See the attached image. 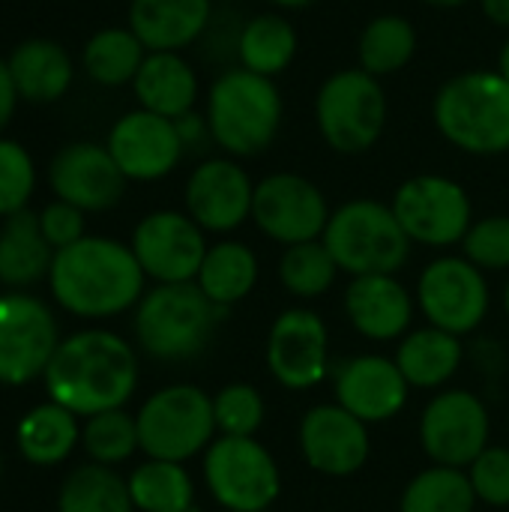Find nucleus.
I'll list each match as a JSON object with an SVG mask.
<instances>
[{
	"mask_svg": "<svg viewBox=\"0 0 509 512\" xmlns=\"http://www.w3.org/2000/svg\"><path fill=\"white\" fill-rule=\"evenodd\" d=\"M45 390L51 402L75 417H93L123 408L138 387L135 348L111 330H81L66 336L48 369Z\"/></svg>",
	"mask_w": 509,
	"mask_h": 512,
	"instance_id": "f257e3e1",
	"label": "nucleus"
},
{
	"mask_svg": "<svg viewBox=\"0 0 509 512\" xmlns=\"http://www.w3.org/2000/svg\"><path fill=\"white\" fill-rule=\"evenodd\" d=\"M144 270L132 252L111 237H81L54 252L48 285L54 300L78 318H114L144 297Z\"/></svg>",
	"mask_w": 509,
	"mask_h": 512,
	"instance_id": "f03ea898",
	"label": "nucleus"
},
{
	"mask_svg": "<svg viewBox=\"0 0 509 512\" xmlns=\"http://www.w3.org/2000/svg\"><path fill=\"white\" fill-rule=\"evenodd\" d=\"M438 132L471 156L509 150V81L498 69H468L444 81L432 102Z\"/></svg>",
	"mask_w": 509,
	"mask_h": 512,
	"instance_id": "7ed1b4c3",
	"label": "nucleus"
},
{
	"mask_svg": "<svg viewBox=\"0 0 509 512\" xmlns=\"http://www.w3.org/2000/svg\"><path fill=\"white\" fill-rule=\"evenodd\" d=\"M225 309L210 303L195 282L156 285L135 306V342L159 363H186L207 351Z\"/></svg>",
	"mask_w": 509,
	"mask_h": 512,
	"instance_id": "20e7f679",
	"label": "nucleus"
},
{
	"mask_svg": "<svg viewBox=\"0 0 509 512\" xmlns=\"http://www.w3.org/2000/svg\"><path fill=\"white\" fill-rule=\"evenodd\" d=\"M282 93L273 78L249 69L222 72L207 93L210 138L231 156L264 153L282 126Z\"/></svg>",
	"mask_w": 509,
	"mask_h": 512,
	"instance_id": "39448f33",
	"label": "nucleus"
},
{
	"mask_svg": "<svg viewBox=\"0 0 509 512\" xmlns=\"http://www.w3.org/2000/svg\"><path fill=\"white\" fill-rule=\"evenodd\" d=\"M321 240L351 279L396 276L411 258V237L393 207L375 198H354L333 210Z\"/></svg>",
	"mask_w": 509,
	"mask_h": 512,
	"instance_id": "423d86ee",
	"label": "nucleus"
},
{
	"mask_svg": "<svg viewBox=\"0 0 509 512\" xmlns=\"http://www.w3.org/2000/svg\"><path fill=\"white\" fill-rule=\"evenodd\" d=\"M141 453L162 462H189L216 441L213 396L195 384L156 390L135 414Z\"/></svg>",
	"mask_w": 509,
	"mask_h": 512,
	"instance_id": "0eeeda50",
	"label": "nucleus"
},
{
	"mask_svg": "<svg viewBox=\"0 0 509 512\" xmlns=\"http://www.w3.org/2000/svg\"><path fill=\"white\" fill-rule=\"evenodd\" d=\"M387 93L366 69L333 72L315 96V120L321 138L336 153H366L387 129Z\"/></svg>",
	"mask_w": 509,
	"mask_h": 512,
	"instance_id": "6e6552de",
	"label": "nucleus"
},
{
	"mask_svg": "<svg viewBox=\"0 0 509 512\" xmlns=\"http://www.w3.org/2000/svg\"><path fill=\"white\" fill-rule=\"evenodd\" d=\"M204 486L225 512L270 510L282 492L273 453L258 438L219 435L204 453Z\"/></svg>",
	"mask_w": 509,
	"mask_h": 512,
	"instance_id": "1a4fd4ad",
	"label": "nucleus"
},
{
	"mask_svg": "<svg viewBox=\"0 0 509 512\" xmlns=\"http://www.w3.org/2000/svg\"><path fill=\"white\" fill-rule=\"evenodd\" d=\"M390 207L411 243L432 249L462 243L474 225V207L465 186L444 174H417L405 180Z\"/></svg>",
	"mask_w": 509,
	"mask_h": 512,
	"instance_id": "9d476101",
	"label": "nucleus"
},
{
	"mask_svg": "<svg viewBox=\"0 0 509 512\" xmlns=\"http://www.w3.org/2000/svg\"><path fill=\"white\" fill-rule=\"evenodd\" d=\"M414 300L432 327L462 339L486 321L492 294L486 273L465 255H441L423 267Z\"/></svg>",
	"mask_w": 509,
	"mask_h": 512,
	"instance_id": "9b49d317",
	"label": "nucleus"
},
{
	"mask_svg": "<svg viewBox=\"0 0 509 512\" xmlns=\"http://www.w3.org/2000/svg\"><path fill=\"white\" fill-rule=\"evenodd\" d=\"M330 204L324 192L303 174L276 171L255 183L252 222L261 234L282 246L321 240L330 222Z\"/></svg>",
	"mask_w": 509,
	"mask_h": 512,
	"instance_id": "f8f14e48",
	"label": "nucleus"
},
{
	"mask_svg": "<svg viewBox=\"0 0 509 512\" xmlns=\"http://www.w3.org/2000/svg\"><path fill=\"white\" fill-rule=\"evenodd\" d=\"M489 435V408L471 390H441L420 414V444L432 465L468 471L489 447Z\"/></svg>",
	"mask_w": 509,
	"mask_h": 512,
	"instance_id": "ddd939ff",
	"label": "nucleus"
},
{
	"mask_svg": "<svg viewBox=\"0 0 509 512\" xmlns=\"http://www.w3.org/2000/svg\"><path fill=\"white\" fill-rule=\"evenodd\" d=\"M60 345L51 309L30 294L0 297V384L21 387L45 375Z\"/></svg>",
	"mask_w": 509,
	"mask_h": 512,
	"instance_id": "4468645a",
	"label": "nucleus"
},
{
	"mask_svg": "<svg viewBox=\"0 0 509 512\" xmlns=\"http://www.w3.org/2000/svg\"><path fill=\"white\" fill-rule=\"evenodd\" d=\"M132 252L147 279L156 285H177L195 282L198 270L207 255L204 228L177 210H156L147 213L132 231Z\"/></svg>",
	"mask_w": 509,
	"mask_h": 512,
	"instance_id": "2eb2a0df",
	"label": "nucleus"
},
{
	"mask_svg": "<svg viewBox=\"0 0 509 512\" xmlns=\"http://www.w3.org/2000/svg\"><path fill=\"white\" fill-rule=\"evenodd\" d=\"M267 369L285 390H312L330 375V333L318 312L294 306L267 333Z\"/></svg>",
	"mask_w": 509,
	"mask_h": 512,
	"instance_id": "dca6fc26",
	"label": "nucleus"
},
{
	"mask_svg": "<svg viewBox=\"0 0 509 512\" xmlns=\"http://www.w3.org/2000/svg\"><path fill=\"white\" fill-rule=\"evenodd\" d=\"M105 147L114 156L117 168L123 171V177L138 183L168 177L186 153L177 123L144 108L123 114L111 126Z\"/></svg>",
	"mask_w": 509,
	"mask_h": 512,
	"instance_id": "f3484780",
	"label": "nucleus"
},
{
	"mask_svg": "<svg viewBox=\"0 0 509 512\" xmlns=\"http://www.w3.org/2000/svg\"><path fill=\"white\" fill-rule=\"evenodd\" d=\"M300 453L315 474L351 477L369 462V426L342 405H315L303 414L297 429Z\"/></svg>",
	"mask_w": 509,
	"mask_h": 512,
	"instance_id": "a211bd4d",
	"label": "nucleus"
},
{
	"mask_svg": "<svg viewBox=\"0 0 509 512\" xmlns=\"http://www.w3.org/2000/svg\"><path fill=\"white\" fill-rule=\"evenodd\" d=\"M48 183L57 201H66L84 213L111 210L126 192V177L114 156L108 147L93 141H75L57 150L48 168Z\"/></svg>",
	"mask_w": 509,
	"mask_h": 512,
	"instance_id": "6ab92c4d",
	"label": "nucleus"
},
{
	"mask_svg": "<svg viewBox=\"0 0 509 512\" xmlns=\"http://www.w3.org/2000/svg\"><path fill=\"white\" fill-rule=\"evenodd\" d=\"M186 213L213 234H231L252 219L255 183L234 159H207L186 180Z\"/></svg>",
	"mask_w": 509,
	"mask_h": 512,
	"instance_id": "aec40b11",
	"label": "nucleus"
},
{
	"mask_svg": "<svg viewBox=\"0 0 509 512\" xmlns=\"http://www.w3.org/2000/svg\"><path fill=\"white\" fill-rule=\"evenodd\" d=\"M411 384L399 372L396 360L381 354H360L342 360L333 375V396L348 414L366 426L393 420L408 402Z\"/></svg>",
	"mask_w": 509,
	"mask_h": 512,
	"instance_id": "412c9836",
	"label": "nucleus"
},
{
	"mask_svg": "<svg viewBox=\"0 0 509 512\" xmlns=\"http://www.w3.org/2000/svg\"><path fill=\"white\" fill-rule=\"evenodd\" d=\"M342 303L351 327L369 342H396L411 333L417 300L396 276H354Z\"/></svg>",
	"mask_w": 509,
	"mask_h": 512,
	"instance_id": "4be33fe9",
	"label": "nucleus"
},
{
	"mask_svg": "<svg viewBox=\"0 0 509 512\" xmlns=\"http://www.w3.org/2000/svg\"><path fill=\"white\" fill-rule=\"evenodd\" d=\"M210 21V0H132L129 30L147 51H180Z\"/></svg>",
	"mask_w": 509,
	"mask_h": 512,
	"instance_id": "5701e85b",
	"label": "nucleus"
},
{
	"mask_svg": "<svg viewBox=\"0 0 509 512\" xmlns=\"http://www.w3.org/2000/svg\"><path fill=\"white\" fill-rule=\"evenodd\" d=\"M132 87L144 111L168 120H180L198 102V75L177 51H147Z\"/></svg>",
	"mask_w": 509,
	"mask_h": 512,
	"instance_id": "b1692460",
	"label": "nucleus"
},
{
	"mask_svg": "<svg viewBox=\"0 0 509 512\" xmlns=\"http://www.w3.org/2000/svg\"><path fill=\"white\" fill-rule=\"evenodd\" d=\"M462 339L438 330V327H420L399 339L396 348V366L405 375V381L417 390H438L444 387L462 366Z\"/></svg>",
	"mask_w": 509,
	"mask_h": 512,
	"instance_id": "393cba45",
	"label": "nucleus"
},
{
	"mask_svg": "<svg viewBox=\"0 0 509 512\" xmlns=\"http://www.w3.org/2000/svg\"><path fill=\"white\" fill-rule=\"evenodd\" d=\"M9 75L15 81L18 99L54 102L72 84V60L54 39H27L9 54Z\"/></svg>",
	"mask_w": 509,
	"mask_h": 512,
	"instance_id": "a878e982",
	"label": "nucleus"
},
{
	"mask_svg": "<svg viewBox=\"0 0 509 512\" xmlns=\"http://www.w3.org/2000/svg\"><path fill=\"white\" fill-rule=\"evenodd\" d=\"M54 249L39 228V216L30 210L6 216L0 228V282L9 288L36 285L51 273Z\"/></svg>",
	"mask_w": 509,
	"mask_h": 512,
	"instance_id": "bb28decb",
	"label": "nucleus"
},
{
	"mask_svg": "<svg viewBox=\"0 0 509 512\" xmlns=\"http://www.w3.org/2000/svg\"><path fill=\"white\" fill-rule=\"evenodd\" d=\"M195 285L219 309H231L258 285V255L240 240H219L207 249Z\"/></svg>",
	"mask_w": 509,
	"mask_h": 512,
	"instance_id": "cd10ccee",
	"label": "nucleus"
},
{
	"mask_svg": "<svg viewBox=\"0 0 509 512\" xmlns=\"http://www.w3.org/2000/svg\"><path fill=\"white\" fill-rule=\"evenodd\" d=\"M15 441H18L21 456L30 465L51 468V465H60L63 459H69L75 444H81V429L69 408H63L57 402H45V405L30 408L21 417L18 429H15Z\"/></svg>",
	"mask_w": 509,
	"mask_h": 512,
	"instance_id": "c85d7f7f",
	"label": "nucleus"
},
{
	"mask_svg": "<svg viewBox=\"0 0 509 512\" xmlns=\"http://www.w3.org/2000/svg\"><path fill=\"white\" fill-rule=\"evenodd\" d=\"M297 54V30L288 18L276 12H261L246 21L237 42L240 66L264 78H276L291 66Z\"/></svg>",
	"mask_w": 509,
	"mask_h": 512,
	"instance_id": "c756f323",
	"label": "nucleus"
},
{
	"mask_svg": "<svg viewBox=\"0 0 509 512\" xmlns=\"http://www.w3.org/2000/svg\"><path fill=\"white\" fill-rule=\"evenodd\" d=\"M129 495L138 512H192L195 483L180 462L147 459L129 474Z\"/></svg>",
	"mask_w": 509,
	"mask_h": 512,
	"instance_id": "7c9ffc66",
	"label": "nucleus"
},
{
	"mask_svg": "<svg viewBox=\"0 0 509 512\" xmlns=\"http://www.w3.org/2000/svg\"><path fill=\"white\" fill-rule=\"evenodd\" d=\"M57 512H135L129 483L108 465H81L66 474Z\"/></svg>",
	"mask_w": 509,
	"mask_h": 512,
	"instance_id": "2f4dec72",
	"label": "nucleus"
},
{
	"mask_svg": "<svg viewBox=\"0 0 509 512\" xmlns=\"http://www.w3.org/2000/svg\"><path fill=\"white\" fill-rule=\"evenodd\" d=\"M417 51V30L405 15H378L372 18L357 42L360 69L369 75H396L411 63Z\"/></svg>",
	"mask_w": 509,
	"mask_h": 512,
	"instance_id": "473e14b6",
	"label": "nucleus"
},
{
	"mask_svg": "<svg viewBox=\"0 0 509 512\" xmlns=\"http://www.w3.org/2000/svg\"><path fill=\"white\" fill-rule=\"evenodd\" d=\"M144 57L147 48L129 27H105L93 33L81 54L87 75L105 87H120L126 81H135Z\"/></svg>",
	"mask_w": 509,
	"mask_h": 512,
	"instance_id": "72a5a7b5",
	"label": "nucleus"
},
{
	"mask_svg": "<svg viewBox=\"0 0 509 512\" xmlns=\"http://www.w3.org/2000/svg\"><path fill=\"white\" fill-rule=\"evenodd\" d=\"M477 504L468 471L432 465L405 486L399 512H474Z\"/></svg>",
	"mask_w": 509,
	"mask_h": 512,
	"instance_id": "f704fd0d",
	"label": "nucleus"
},
{
	"mask_svg": "<svg viewBox=\"0 0 509 512\" xmlns=\"http://www.w3.org/2000/svg\"><path fill=\"white\" fill-rule=\"evenodd\" d=\"M339 264L333 261L324 240H309L297 246H285L279 258V282L291 297L318 300L324 297L339 276Z\"/></svg>",
	"mask_w": 509,
	"mask_h": 512,
	"instance_id": "c9c22d12",
	"label": "nucleus"
},
{
	"mask_svg": "<svg viewBox=\"0 0 509 512\" xmlns=\"http://www.w3.org/2000/svg\"><path fill=\"white\" fill-rule=\"evenodd\" d=\"M81 447L90 456V462H96V465H108V468L120 465V462L132 459L135 450H141L138 423L123 408L93 414V417H87V423L81 429Z\"/></svg>",
	"mask_w": 509,
	"mask_h": 512,
	"instance_id": "e433bc0d",
	"label": "nucleus"
},
{
	"mask_svg": "<svg viewBox=\"0 0 509 512\" xmlns=\"http://www.w3.org/2000/svg\"><path fill=\"white\" fill-rule=\"evenodd\" d=\"M216 432L225 438H255L267 420V402L252 384H225L213 396Z\"/></svg>",
	"mask_w": 509,
	"mask_h": 512,
	"instance_id": "4c0bfd02",
	"label": "nucleus"
},
{
	"mask_svg": "<svg viewBox=\"0 0 509 512\" xmlns=\"http://www.w3.org/2000/svg\"><path fill=\"white\" fill-rule=\"evenodd\" d=\"M36 186V168L30 153L9 138H0V216L27 210Z\"/></svg>",
	"mask_w": 509,
	"mask_h": 512,
	"instance_id": "58836bf2",
	"label": "nucleus"
},
{
	"mask_svg": "<svg viewBox=\"0 0 509 512\" xmlns=\"http://www.w3.org/2000/svg\"><path fill=\"white\" fill-rule=\"evenodd\" d=\"M462 252L483 273L509 270V216H486L474 222L462 240Z\"/></svg>",
	"mask_w": 509,
	"mask_h": 512,
	"instance_id": "ea45409f",
	"label": "nucleus"
},
{
	"mask_svg": "<svg viewBox=\"0 0 509 512\" xmlns=\"http://www.w3.org/2000/svg\"><path fill=\"white\" fill-rule=\"evenodd\" d=\"M468 480L477 501L489 507H509V447H486L468 465Z\"/></svg>",
	"mask_w": 509,
	"mask_h": 512,
	"instance_id": "a19ab883",
	"label": "nucleus"
},
{
	"mask_svg": "<svg viewBox=\"0 0 509 512\" xmlns=\"http://www.w3.org/2000/svg\"><path fill=\"white\" fill-rule=\"evenodd\" d=\"M39 228L45 234V240L51 243L54 252L78 243L84 234V210L66 204V201H51L42 213H39Z\"/></svg>",
	"mask_w": 509,
	"mask_h": 512,
	"instance_id": "79ce46f5",
	"label": "nucleus"
},
{
	"mask_svg": "<svg viewBox=\"0 0 509 512\" xmlns=\"http://www.w3.org/2000/svg\"><path fill=\"white\" fill-rule=\"evenodd\" d=\"M15 102H18V90H15V81L9 75V63L0 60V129L15 114Z\"/></svg>",
	"mask_w": 509,
	"mask_h": 512,
	"instance_id": "37998d69",
	"label": "nucleus"
},
{
	"mask_svg": "<svg viewBox=\"0 0 509 512\" xmlns=\"http://www.w3.org/2000/svg\"><path fill=\"white\" fill-rule=\"evenodd\" d=\"M177 123V132H180V138H183V144L189 147V144H195V141H201L204 135H210V126H207V117H201V114H195V111H189V114H183L180 120H174Z\"/></svg>",
	"mask_w": 509,
	"mask_h": 512,
	"instance_id": "c03bdc74",
	"label": "nucleus"
},
{
	"mask_svg": "<svg viewBox=\"0 0 509 512\" xmlns=\"http://www.w3.org/2000/svg\"><path fill=\"white\" fill-rule=\"evenodd\" d=\"M480 6L495 27H509V0H480Z\"/></svg>",
	"mask_w": 509,
	"mask_h": 512,
	"instance_id": "a18cd8bd",
	"label": "nucleus"
},
{
	"mask_svg": "<svg viewBox=\"0 0 509 512\" xmlns=\"http://www.w3.org/2000/svg\"><path fill=\"white\" fill-rule=\"evenodd\" d=\"M498 72L504 75L509 81V39L504 42V48H501V54H498Z\"/></svg>",
	"mask_w": 509,
	"mask_h": 512,
	"instance_id": "49530a36",
	"label": "nucleus"
},
{
	"mask_svg": "<svg viewBox=\"0 0 509 512\" xmlns=\"http://www.w3.org/2000/svg\"><path fill=\"white\" fill-rule=\"evenodd\" d=\"M423 3L438 6V9H456V6H465V3H471V0H423Z\"/></svg>",
	"mask_w": 509,
	"mask_h": 512,
	"instance_id": "de8ad7c7",
	"label": "nucleus"
},
{
	"mask_svg": "<svg viewBox=\"0 0 509 512\" xmlns=\"http://www.w3.org/2000/svg\"><path fill=\"white\" fill-rule=\"evenodd\" d=\"M270 3H276V6H282V9H303V6H309V3H315V0H270Z\"/></svg>",
	"mask_w": 509,
	"mask_h": 512,
	"instance_id": "09e8293b",
	"label": "nucleus"
},
{
	"mask_svg": "<svg viewBox=\"0 0 509 512\" xmlns=\"http://www.w3.org/2000/svg\"><path fill=\"white\" fill-rule=\"evenodd\" d=\"M504 309H507V318H509V282H507V291H504Z\"/></svg>",
	"mask_w": 509,
	"mask_h": 512,
	"instance_id": "8fccbe9b",
	"label": "nucleus"
},
{
	"mask_svg": "<svg viewBox=\"0 0 509 512\" xmlns=\"http://www.w3.org/2000/svg\"><path fill=\"white\" fill-rule=\"evenodd\" d=\"M192 512H198V507H195V510H192Z\"/></svg>",
	"mask_w": 509,
	"mask_h": 512,
	"instance_id": "3c124183",
	"label": "nucleus"
},
{
	"mask_svg": "<svg viewBox=\"0 0 509 512\" xmlns=\"http://www.w3.org/2000/svg\"><path fill=\"white\" fill-rule=\"evenodd\" d=\"M261 512H267V510H261Z\"/></svg>",
	"mask_w": 509,
	"mask_h": 512,
	"instance_id": "603ef678",
	"label": "nucleus"
}]
</instances>
